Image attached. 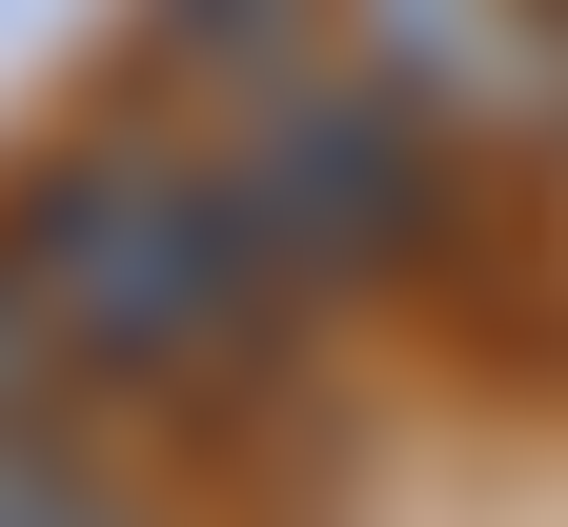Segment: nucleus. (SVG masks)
Instances as JSON below:
<instances>
[{
    "mask_svg": "<svg viewBox=\"0 0 568 527\" xmlns=\"http://www.w3.org/2000/svg\"><path fill=\"white\" fill-rule=\"evenodd\" d=\"M345 61H386L447 142H568V0H345Z\"/></svg>",
    "mask_w": 568,
    "mask_h": 527,
    "instance_id": "7ed1b4c3",
    "label": "nucleus"
},
{
    "mask_svg": "<svg viewBox=\"0 0 568 527\" xmlns=\"http://www.w3.org/2000/svg\"><path fill=\"white\" fill-rule=\"evenodd\" d=\"M0 264H21V305L61 325V365H122V386H224V365L305 305V264L264 244V203L224 142H82V163H41L21 223H0Z\"/></svg>",
    "mask_w": 568,
    "mask_h": 527,
    "instance_id": "f257e3e1",
    "label": "nucleus"
},
{
    "mask_svg": "<svg viewBox=\"0 0 568 527\" xmlns=\"http://www.w3.org/2000/svg\"><path fill=\"white\" fill-rule=\"evenodd\" d=\"M426 142H447V122H426L386 61H366V82L305 61V82H244L224 163H244V203H264V244L305 264V284H345V264H406V244H426Z\"/></svg>",
    "mask_w": 568,
    "mask_h": 527,
    "instance_id": "f03ea898",
    "label": "nucleus"
},
{
    "mask_svg": "<svg viewBox=\"0 0 568 527\" xmlns=\"http://www.w3.org/2000/svg\"><path fill=\"white\" fill-rule=\"evenodd\" d=\"M325 21H345V0H163V41L203 61V82H305Z\"/></svg>",
    "mask_w": 568,
    "mask_h": 527,
    "instance_id": "20e7f679",
    "label": "nucleus"
},
{
    "mask_svg": "<svg viewBox=\"0 0 568 527\" xmlns=\"http://www.w3.org/2000/svg\"><path fill=\"white\" fill-rule=\"evenodd\" d=\"M0 527H142V507H102L82 467L41 446V406H0Z\"/></svg>",
    "mask_w": 568,
    "mask_h": 527,
    "instance_id": "39448f33",
    "label": "nucleus"
}]
</instances>
